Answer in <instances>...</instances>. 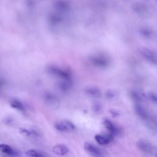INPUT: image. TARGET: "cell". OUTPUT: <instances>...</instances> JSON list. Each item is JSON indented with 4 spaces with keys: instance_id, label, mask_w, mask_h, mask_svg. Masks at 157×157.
<instances>
[{
    "instance_id": "6da1fadb",
    "label": "cell",
    "mask_w": 157,
    "mask_h": 157,
    "mask_svg": "<svg viewBox=\"0 0 157 157\" xmlns=\"http://www.w3.org/2000/svg\"><path fill=\"white\" fill-rule=\"evenodd\" d=\"M46 71L50 75L55 76L61 80H71V75L69 71L55 65H50L47 68Z\"/></svg>"
},
{
    "instance_id": "7a4b0ae2",
    "label": "cell",
    "mask_w": 157,
    "mask_h": 157,
    "mask_svg": "<svg viewBox=\"0 0 157 157\" xmlns=\"http://www.w3.org/2000/svg\"><path fill=\"white\" fill-rule=\"evenodd\" d=\"M90 63L93 66L98 68H106L110 64L109 57L104 54H95L91 56L89 58Z\"/></svg>"
},
{
    "instance_id": "3957f363",
    "label": "cell",
    "mask_w": 157,
    "mask_h": 157,
    "mask_svg": "<svg viewBox=\"0 0 157 157\" xmlns=\"http://www.w3.org/2000/svg\"><path fill=\"white\" fill-rule=\"evenodd\" d=\"M136 146L140 151L144 153L150 155H154L156 154V149L155 146L147 140H139L136 143Z\"/></svg>"
},
{
    "instance_id": "277c9868",
    "label": "cell",
    "mask_w": 157,
    "mask_h": 157,
    "mask_svg": "<svg viewBox=\"0 0 157 157\" xmlns=\"http://www.w3.org/2000/svg\"><path fill=\"white\" fill-rule=\"evenodd\" d=\"M55 128L61 132H72L76 129L74 124L66 120H60L55 124Z\"/></svg>"
},
{
    "instance_id": "5b68a950",
    "label": "cell",
    "mask_w": 157,
    "mask_h": 157,
    "mask_svg": "<svg viewBox=\"0 0 157 157\" xmlns=\"http://www.w3.org/2000/svg\"><path fill=\"white\" fill-rule=\"evenodd\" d=\"M140 53L143 58L148 62L153 64H156V54L153 50L148 48H142L140 50Z\"/></svg>"
},
{
    "instance_id": "8992f818",
    "label": "cell",
    "mask_w": 157,
    "mask_h": 157,
    "mask_svg": "<svg viewBox=\"0 0 157 157\" xmlns=\"http://www.w3.org/2000/svg\"><path fill=\"white\" fill-rule=\"evenodd\" d=\"M84 149L86 151L93 156H104V153L102 150L98 148L95 145L90 142H86L84 144Z\"/></svg>"
},
{
    "instance_id": "52a82bcc",
    "label": "cell",
    "mask_w": 157,
    "mask_h": 157,
    "mask_svg": "<svg viewBox=\"0 0 157 157\" xmlns=\"http://www.w3.org/2000/svg\"><path fill=\"white\" fill-rule=\"evenodd\" d=\"M103 123L104 126L105 127V128L108 131L109 133L113 135L114 136L116 135H119L120 133V128L110 120L108 119H104L103 120Z\"/></svg>"
},
{
    "instance_id": "ba28073f",
    "label": "cell",
    "mask_w": 157,
    "mask_h": 157,
    "mask_svg": "<svg viewBox=\"0 0 157 157\" xmlns=\"http://www.w3.org/2000/svg\"><path fill=\"white\" fill-rule=\"evenodd\" d=\"M114 136L110 133L107 134H98L95 135V139L99 144L101 146H105L109 144L113 140Z\"/></svg>"
},
{
    "instance_id": "9c48e42d",
    "label": "cell",
    "mask_w": 157,
    "mask_h": 157,
    "mask_svg": "<svg viewBox=\"0 0 157 157\" xmlns=\"http://www.w3.org/2000/svg\"><path fill=\"white\" fill-rule=\"evenodd\" d=\"M84 91L87 95L90 97L95 98H100L101 96V91L98 87L95 86H87L85 88Z\"/></svg>"
},
{
    "instance_id": "30bf717a",
    "label": "cell",
    "mask_w": 157,
    "mask_h": 157,
    "mask_svg": "<svg viewBox=\"0 0 157 157\" xmlns=\"http://www.w3.org/2000/svg\"><path fill=\"white\" fill-rule=\"evenodd\" d=\"M53 152L58 156H64L69 153L68 147L64 144H57L54 146L52 149Z\"/></svg>"
},
{
    "instance_id": "8fae6325",
    "label": "cell",
    "mask_w": 157,
    "mask_h": 157,
    "mask_svg": "<svg viewBox=\"0 0 157 157\" xmlns=\"http://www.w3.org/2000/svg\"><path fill=\"white\" fill-rule=\"evenodd\" d=\"M58 88L63 91H68L72 87L71 80H61L58 83Z\"/></svg>"
},
{
    "instance_id": "7c38bea8",
    "label": "cell",
    "mask_w": 157,
    "mask_h": 157,
    "mask_svg": "<svg viewBox=\"0 0 157 157\" xmlns=\"http://www.w3.org/2000/svg\"><path fill=\"white\" fill-rule=\"evenodd\" d=\"M0 152L9 155H13L15 153L13 149L10 146L5 144H0Z\"/></svg>"
},
{
    "instance_id": "4fadbf2b",
    "label": "cell",
    "mask_w": 157,
    "mask_h": 157,
    "mask_svg": "<svg viewBox=\"0 0 157 157\" xmlns=\"http://www.w3.org/2000/svg\"><path fill=\"white\" fill-rule=\"evenodd\" d=\"M131 96L133 98V100L137 103L142 101L144 99V95L138 91H132L131 93Z\"/></svg>"
},
{
    "instance_id": "5bb4252c",
    "label": "cell",
    "mask_w": 157,
    "mask_h": 157,
    "mask_svg": "<svg viewBox=\"0 0 157 157\" xmlns=\"http://www.w3.org/2000/svg\"><path fill=\"white\" fill-rule=\"evenodd\" d=\"M141 34L142 36L147 39H151L153 38L154 36L153 31L149 28H142L140 31Z\"/></svg>"
},
{
    "instance_id": "9a60e30c",
    "label": "cell",
    "mask_w": 157,
    "mask_h": 157,
    "mask_svg": "<svg viewBox=\"0 0 157 157\" xmlns=\"http://www.w3.org/2000/svg\"><path fill=\"white\" fill-rule=\"evenodd\" d=\"M25 155L28 157H39V156H44L45 155L36 150H29L25 152Z\"/></svg>"
},
{
    "instance_id": "2e32d148",
    "label": "cell",
    "mask_w": 157,
    "mask_h": 157,
    "mask_svg": "<svg viewBox=\"0 0 157 157\" xmlns=\"http://www.w3.org/2000/svg\"><path fill=\"white\" fill-rule=\"evenodd\" d=\"M11 106L14 109H17L18 110H24V106L23 104L17 100H14L11 102Z\"/></svg>"
},
{
    "instance_id": "e0dca14e",
    "label": "cell",
    "mask_w": 157,
    "mask_h": 157,
    "mask_svg": "<svg viewBox=\"0 0 157 157\" xmlns=\"http://www.w3.org/2000/svg\"><path fill=\"white\" fill-rule=\"evenodd\" d=\"M44 99L48 103H55L57 100V98L53 94H52L50 93H47L46 94H45Z\"/></svg>"
},
{
    "instance_id": "ac0fdd59",
    "label": "cell",
    "mask_w": 157,
    "mask_h": 157,
    "mask_svg": "<svg viewBox=\"0 0 157 157\" xmlns=\"http://www.w3.org/2000/svg\"><path fill=\"white\" fill-rule=\"evenodd\" d=\"M60 21H61L60 18L59 17H58V16H52V17H50V22L52 25H56V24H57V23H58L59 22H60Z\"/></svg>"
},
{
    "instance_id": "d6986e66",
    "label": "cell",
    "mask_w": 157,
    "mask_h": 157,
    "mask_svg": "<svg viewBox=\"0 0 157 157\" xmlns=\"http://www.w3.org/2000/svg\"><path fill=\"white\" fill-rule=\"evenodd\" d=\"M57 8L62 10H66L68 9V5L64 1H59L57 3Z\"/></svg>"
},
{
    "instance_id": "ffe728a7",
    "label": "cell",
    "mask_w": 157,
    "mask_h": 157,
    "mask_svg": "<svg viewBox=\"0 0 157 157\" xmlns=\"http://www.w3.org/2000/svg\"><path fill=\"white\" fill-rule=\"evenodd\" d=\"M106 98H109V99H112L115 96V93L114 92V91L112 90H109L107 91V93H106Z\"/></svg>"
},
{
    "instance_id": "44dd1931",
    "label": "cell",
    "mask_w": 157,
    "mask_h": 157,
    "mask_svg": "<svg viewBox=\"0 0 157 157\" xmlns=\"http://www.w3.org/2000/svg\"><path fill=\"white\" fill-rule=\"evenodd\" d=\"M20 132L26 136H30L31 134H33V133L30 132V131L27 130V129H24V128L20 129Z\"/></svg>"
},
{
    "instance_id": "7402d4cb",
    "label": "cell",
    "mask_w": 157,
    "mask_h": 157,
    "mask_svg": "<svg viewBox=\"0 0 157 157\" xmlns=\"http://www.w3.org/2000/svg\"><path fill=\"white\" fill-rule=\"evenodd\" d=\"M149 98L151 100L153 103L156 104V95L154 93H150L149 94Z\"/></svg>"
},
{
    "instance_id": "603a6c76",
    "label": "cell",
    "mask_w": 157,
    "mask_h": 157,
    "mask_svg": "<svg viewBox=\"0 0 157 157\" xmlns=\"http://www.w3.org/2000/svg\"><path fill=\"white\" fill-rule=\"evenodd\" d=\"M110 114L112 115L113 117H114L119 116V114H119V112H118L117 111L115 110H111L110 111Z\"/></svg>"
},
{
    "instance_id": "cb8c5ba5",
    "label": "cell",
    "mask_w": 157,
    "mask_h": 157,
    "mask_svg": "<svg viewBox=\"0 0 157 157\" xmlns=\"http://www.w3.org/2000/svg\"><path fill=\"white\" fill-rule=\"evenodd\" d=\"M100 109H101V107L100 106L99 104H96V105L93 106V110L96 112H99Z\"/></svg>"
}]
</instances>
